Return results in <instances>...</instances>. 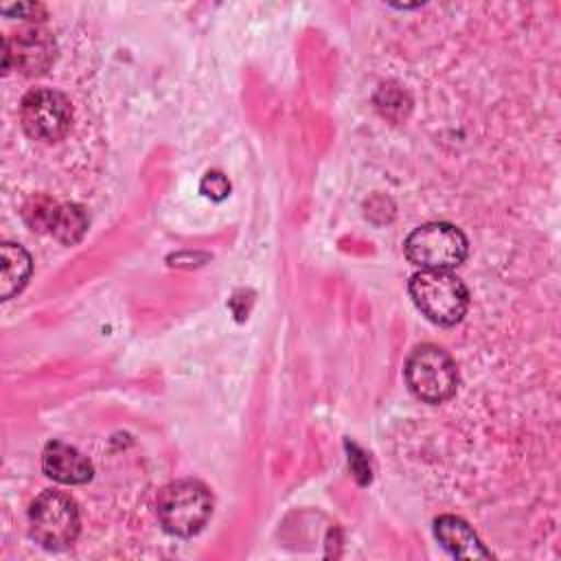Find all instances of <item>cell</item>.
<instances>
[{
  "instance_id": "6da1fadb",
  "label": "cell",
  "mask_w": 561,
  "mask_h": 561,
  "mask_svg": "<svg viewBox=\"0 0 561 561\" xmlns=\"http://www.w3.org/2000/svg\"><path fill=\"white\" fill-rule=\"evenodd\" d=\"M414 307L438 327H454L469 309V289L451 270H421L408 283Z\"/></svg>"
},
{
  "instance_id": "7a4b0ae2",
  "label": "cell",
  "mask_w": 561,
  "mask_h": 561,
  "mask_svg": "<svg viewBox=\"0 0 561 561\" xmlns=\"http://www.w3.org/2000/svg\"><path fill=\"white\" fill-rule=\"evenodd\" d=\"M156 515L169 535L193 537L213 515V495L204 482L193 478L169 482L158 493Z\"/></svg>"
},
{
  "instance_id": "3957f363",
  "label": "cell",
  "mask_w": 561,
  "mask_h": 561,
  "mask_svg": "<svg viewBox=\"0 0 561 561\" xmlns=\"http://www.w3.org/2000/svg\"><path fill=\"white\" fill-rule=\"evenodd\" d=\"M408 390L423 403H445L458 388V368L451 355L436 344L416 346L403 366Z\"/></svg>"
},
{
  "instance_id": "277c9868",
  "label": "cell",
  "mask_w": 561,
  "mask_h": 561,
  "mask_svg": "<svg viewBox=\"0 0 561 561\" xmlns=\"http://www.w3.org/2000/svg\"><path fill=\"white\" fill-rule=\"evenodd\" d=\"M81 530L77 502L61 491H42L28 506V533L46 550H64Z\"/></svg>"
},
{
  "instance_id": "5b68a950",
  "label": "cell",
  "mask_w": 561,
  "mask_h": 561,
  "mask_svg": "<svg viewBox=\"0 0 561 561\" xmlns=\"http://www.w3.org/2000/svg\"><path fill=\"white\" fill-rule=\"evenodd\" d=\"M403 250L408 261L421 270H454L467 259L469 243L454 224L430 221L408 234Z\"/></svg>"
},
{
  "instance_id": "8992f818",
  "label": "cell",
  "mask_w": 561,
  "mask_h": 561,
  "mask_svg": "<svg viewBox=\"0 0 561 561\" xmlns=\"http://www.w3.org/2000/svg\"><path fill=\"white\" fill-rule=\"evenodd\" d=\"M20 123L28 138L39 142L61 140L72 125V107L66 94L50 88H35L20 101Z\"/></svg>"
},
{
  "instance_id": "52a82bcc",
  "label": "cell",
  "mask_w": 561,
  "mask_h": 561,
  "mask_svg": "<svg viewBox=\"0 0 561 561\" xmlns=\"http://www.w3.org/2000/svg\"><path fill=\"white\" fill-rule=\"evenodd\" d=\"M57 57L55 37L39 26H24L4 37L2 68L18 70L24 77L44 75Z\"/></svg>"
},
{
  "instance_id": "ba28073f",
  "label": "cell",
  "mask_w": 561,
  "mask_h": 561,
  "mask_svg": "<svg viewBox=\"0 0 561 561\" xmlns=\"http://www.w3.org/2000/svg\"><path fill=\"white\" fill-rule=\"evenodd\" d=\"M42 471L59 484H85L94 469L88 456L61 440H48L42 451Z\"/></svg>"
},
{
  "instance_id": "9c48e42d",
  "label": "cell",
  "mask_w": 561,
  "mask_h": 561,
  "mask_svg": "<svg viewBox=\"0 0 561 561\" xmlns=\"http://www.w3.org/2000/svg\"><path fill=\"white\" fill-rule=\"evenodd\" d=\"M434 537L438 543L458 559H489L491 552L482 546L473 528L456 517V515H440L434 522Z\"/></svg>"
},
{
  "instance_id": "30bf717a",
  "label": "cell",
  "mask_w": 561,
  "mask_h": 561,
  "mask_svg": "<svg viewBox=\"0 0 561 561\" xmlns=\"http://www.w3.org/2000/svg\"><path fill=\"white\" fill-rule=\"evenodd\" d=\"M33 272L31 254L18 243L0 245V298L9 300L24 289Z\"/></svg>"
},
{
  "instance_id": "8fae6325",
  "label": "cell",
  "mask_w": 561,
  "mask_h": 561,
  "mask_svg": "<svg viewBox=\"0 0 561 561\" xmlns=\"http://www.w3.org/2000/svg\"><path fill=\"white\" fill-rule=\"evenodd\" d=\"M85 230H88L85 210L79 204H61L50 234L64 245H75L83 239Z\"/></svg>"
},
{
  "instance_id": "7c38bea8",
  "label": "cell",
  "mask_w": 561,
  "mask_h": 561,
  "mask_svg": "<svg viewBox=\"0 0 561 561\" xmlns=\"http://www.w3.org/2000/svg\"><path fill=\"white\" fill-rule=\"evenodd\" d=\"M59 206L61 204L48 195H33L22 206V219L33 232L50 234L53 224L59 213Z\"/></svg>"
},
{
  "instance_id": "4fadbf2b",
  "label": "cell",
  "mask_w": 561,
  "mask_h": 561,
  "mask_svg": "<svg viewBox=\"0 0 561 561\" xmlns=\"http://www.w3.org/2000/svg\"><path fill=\"white\" fill-rule=\"evenodd\" d=\"M199 191L210 199H224L230 193V182L226 180V175H221L217 171H210V173L204 175V180L199 184Z\"/></svg>"
},
{
  "instance_id": "5bb4252c",
  "label": "cell",
  "mask_w": 561,
  "mask_h": 561,
  "mask_svg": "<svg viewBox=\"0 0 561 561\" xmlns=\"http://www.w3.org/2000/svg\"><path fill=\"white\" fill-rule=\"evenodd\" d=\"M2 13H18V15H22L24 20H39L37 18V13L39 15H46V11H44V7L42 4H33V2H20V4H13V7H2Z\"/></svg>"
}]
</instances>
